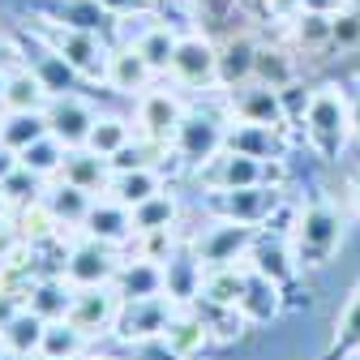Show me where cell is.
I'll return each instance as SVG.
<instances>
[{
    "instance_id": "f546056e",
    "label": "cell",
    "mask_w": 360,
    "mask_h": 360,
    "mask_svg": "<svg viewBox=\"0 0 360 360\" xmlns=\"http://www.w3.org/2000/svg\"><path fill=\"white\" fill-rule=\"evenodd\" d=\"M176 39H180V30H176L172 22H150V26H142L138 34L129 39V48L138 52V56H146V65H150L155 73H167L172 52H176Z\"/></svg>"
},
{
    "instance_id": "c3c4849f",
    "label": "cell",
    "mask_w": 360,
    "mask_h": 360,
    "mask_svg": "<svg viewBox=\"0 0 360 360\" xmlns=\"http://www.w3.org/2000/svg\"><path fill=\"white\" fill-rule=\"evenodd\" d=\"M266 9L275 13V18H283V22H292V18L304 9V0H266Z\"/></svg>"
},
{
    "instance_id": "ba28073f",
    "label": "cell",
    "mask_w": 360,
    "mask_h": 360,
    "mask_svg": "<svg viewBox=\"0 0 360 360\" xmlns=\"http://www.w3.org/2000/svg\"><path fill=\"white\" fill-rule=\"evenodd\" d=\"M223 146H228V124H223L219 116H210V112H185L180 133H176V142H172V155L198 172V167H202L206 159H214Z\"/></svg>"
},
{
    "instance_id": "7dc6e473",
    "label": "cell",
    "mask_w": 360,
    "mask_h": 360,
    "mask_svg": "<svg viewBox=\"0 0 360 360\" xmlns=\"http://www.w3.org/2000/svg\"><path fill=\"white\" fill-rule=\"evenodd\" d=\"M150 5H155L159 13H167V18H176V22H185V26L193 22V9H198V5H193V0H150Z\"/></svg>"
},
{
    "instance_id": "f5cc1de1",
    "label": "cell",
    "mask_w": 360,
    "mask_h": 360,
    "mask_svg": "<svg viewBox=\"0 0 360 360\" xmlns=\"http://www.w3.org/2000/svg\"><path fill=\"white\" fill-rule=\"evenodd\" d=\"M347 103H352V138H360V86L347 95Z\"/></svg>"
},
{
    "instance_id": "6da1fadb",
    "label": "cell",
    "mask_w": 360,
    "mask_h": 360,
    "mask_svg": "<svg viewBox=\"0 0 360 360\" xmlns=\"http://www.w3.org/2000/svg\"><path fill=\"white\" fill-rule=\"evenodd\" d=\"M343 232H347V219H343V210H339L330 198H313L309 206H300V214H296V223H292V253H296V266H300V270L326 266V262L339 253Z\"/></svg>"
},
{
    "instance_id": "60d3db41",
    "label": "cell",
    "mask_w": 360,
    "mask_h": 360,
    "mask_svg": "<svg viewBox=\"0 0 360 360\" xmlns=\"http://www.w3.org/2000/svg\"><path fill=\"white\" fill-rule=\"evenodd\" d=\"M356 48H360V13L339 9L330 26V52H356Z\"/></svg>"
},
{
    "instance_id": "4316f807",
    "label": "cell",
    "mask_w": 360,
    "mask_h": 360,
    "mask_svg": "<svg viewBox=\"0 0 360 360\" xmlns=\"http://www.w3.org/2000/svg\"><path fill=\"white\" fill-rule=\"evenodd\" d=\"M43 330H48V318H39V313L26 304V309L13 313L9 326L0 330V347H9V352L22 356V360H34L39 347H43Z\"/></svg>"
},
{
    "instance_id": "11a10c76",
    "label": "cell",
    "mask_w": 360,
    "mask_h": 360,
    "mask_svg": "<svg viewBox=\"0 0 360 360\" xmlns=\"http://www.w3.org/2000/svg\"><path fill=\"white\" fill-rule=\"evenodd\" d=\"M0 360H22V356H13L9 347H0Z\"/></svg>"
},
{
    "instance_id": "ab89813d",
    "label": "cell",
    "mask_w": 360,
    "mask_h": 360,
    "mask_svg": "<svg viewBox=\"0 0 360 360\" xmlns=\"http://www.w3.org/2000/svg\"><path fill=\"white\" fill-rule=\"evenodd\" d=\"M0 198L9 202V210L18 214V210H26V206H34V202H43V180L34 176V172H26V167H18L5 185H0Z\"/></svg>"
},
{
    "instance_id": "484cf974",
    "label": "cell",
    "mask_w": 360,
    "mask_h": 360,
    "mask_svg": "<svg viewBox=\"0 0 360 360\" xmlns=\"http://www.w3.org/2000/svg\"><path fill=\"white\" fill-rule=\"evenodd\" d=\"M39 18L56 26H77V30H103L108 22H116L99 0H43Z\"/></svg>"
},
{
    "instance_id": "6f0895ef",
    "label": "cell",
    "mask_w": 360,
    "mask_h": 360,
    "mask_svg": "<svg viewBox=\"0 0 360 360\" xmlns=\"http://www.w3.org/2000/svg\"><path fill=\"white\" fill-rule=\"evenodd\" d=\"M34 360H43V356H34Z\"/></svg>"
},
{
    "instance_id": "ac0fdd59",
    "label": "cell",
    "mask_w": 360,
    "mask_h": 360,
    "mask_svg": "<svg viewBox=\"0 0 360 360\" xmlns=\"http://www.w3.org/2000/svg\"><path fill=\"white\" fill-rule=\"evenodd\" d=\"M283 283H275L270 275H262V270H253L245 262V288H240V300L236 309L245 313V322H270V318H279V309H283Z\"/></svg>"
},
{
    "instance_id": "603a6c76",
    "label": "cell",
    "mask_w": 360,
    "mask_h": 360,
    "mask_svg": "<svg viewBox=\"0 0 360 360\" xmlns=\"http://www.w3.org/2000/svg\"><path fill=\"white\" fill-rule=\"evenodd\" d=\"M60 180L86 189V193H108V180H112V163L103 155H95L90 146H69L65 155V167H60Z\"/></svg>"
},
{
    "instance_id": "f6af8a7d",
    "label": "cell",
    "mask_w": 360,
    "mask_h": 360,
    "mask_svg": "<svg viewBox=\"0 0 360 360\" xmlns=\"http://www.w3.org/2000/svg\"><path fill=\"white\" fill-rule=\"evenodd\" d=\"M133 360H185V356L159 335V339H146V343H133Z\"/></svg>"
},
{
    "instance_id": "83f0119b",
    "label": "cell",
    "mask_w": 360,
    "mask_h": 360,
    "mask_svg": "<svg viewBox=\"0 0 360 360\" xmlns=\"http://www.w3.org/2000/svg\"><path fill=\"white\" fill-rule=\"evenodd\" d=\"M253 60H257V43L249 34H232L219 48V86L236 90V86L253 82Z\"/></svg>"
},
{
    "instance_id": "8992f818",
    "label": "cell",
    "mask_w": 360,
    "mask_h": 360,
    "mask_svg": "<svg viewBox=\"0 0 360 360\" xmlns=\"http://www.w3.org/2000/svg\"><path fill=\"white\" fill-rule=\"evenodd\" d=\"M167 77L185 90H214L219 86V48L202 30H180Z\"/></svg>"
},
{
    "instance_id": "2e32d148",
    "label": "cell",
    "mask_w": 360,
    "mask_h": 360,
    "mask_svg": "<svg viewBox=\"0 0 360 360\" xmlns=\"http://www.w3.org/2000/svg\"><path fill=\"white\" fill-rule=\"evenodd\" d=\"M163 275H167V300L193 304V300L202 296V275H206V266H202L193 240H176L172 257L163 262Z\"/></svg>"
},
{
    "instance_id": "5bb4252c",
    "label": "cell",
    "mask_w": 360,
    "mask_h": 360,
    "mask_svg": "<svg viewBox=\"0 0 360 360\" xmlns=\"http://www.w3.org/2000/svg\"><path fill=\"white\" fill-rule=\"evenodd\" d=\"M43 116H48V133H56L65 146H86L90 129H95V120H99V112L90 108L82 95H69V90L52 95V103H48Z\"/></svg>"
},
{
    "instance_id": "30bf717a",
    "label": "cell",
    "mask_w": 360,
    "mask_h": 360,
    "mask_svg": "<svg viewBox=\"0 0 360 360\" xmlns=\"http://www.w3.org/2000/svg\"><path fill=\"white\" fill-rule=\"evenodd\" d=\"M124 296L116 292V283H99V288H73V304H69V322L77 330H86L90 339L112 335L116 318H120Z\"/></svg>"
},
{
    "instance_id": "7402d4cb",
    "label": "cell",
    "mask_w": 360,
    "mask_h": 360,
    "mask_svg": "<svg viewBox=\"0 0 360 360\" xmlns=\"http://www.w3.org/2000/svg\"><path fill=\"white\" fill-rule=\"evenodd\" d=\"M253 270H262V275H270L275 283H292L296 279V253H292V232L288 236H262L257 232V240H253V249H249V257H245Z\"/></svg>"
},
{
    "instance_id": "9f6ffc18",
    "label": "cell",
    "mask_w": 360,
    "mask_h": 360,
    "mask_svg": "<svg viewBox=\"0 0 360 360\" xmlns=\"http://www.w3.org/2000/svg\"><path fill=\"white\" fill-rule=\"evenodd\" d=\"M82 360H112V356H90V352H86V356H82Z\"/></svg>"
},
{
    "instance_id": "d6986e66",
    "label": "cell",
    "mask_w": 360,
    "mask_h": 360,
    "mask_svg": "<svg viewBox=\"0 0 360 360\" xmlns=\"http://www.w3.org/2000/svg\"><path fill=\"white\" fill-rule=\"evenodd\" d=\"M155 77L159 73L146 65V56H138L129 43H124V48H112V56H108V82L103 86H112L116 95L138 99V95H146V90H150Z\"/></svg>"
},
{
    "instance_id": "681fc988",
    "label": "cell",
    "mask_w": 360,
    "mask_h": 360,
    "mask_svg": "<svg viewBox=\"0 0 360 360\" xmlns=\"http://www.w3.org/2000/svg\"><path fill=\"white\" fill-rule=\"evenodd\" d=\"M18 65H22V52L13 48L5 34H0V73H9V69H18Z\"/></svg>"
},
{
    "instance_id": "cb8c5ba5",
    "label": "cell",
    "mask_w": 360,
    "mask_h": 360,
    "mask_svg": "<svg viewBox=\"0 0 360 360\" xmlns=\"http://www.w3.org/2000/svg\"><path fill=\"white\" fill-rule=\"evenodd\" d=\"M228 150H240V155H253V159H283L288 142H283V129L232 120L228 124Z\"/></svg>"
},
{
    "instance_id": "7bdbcfd3",
    "label": "cell",
    "mask_w": 360,
    "mask_h": 360,
    "mask_svg": "<svg viewBox=\"0 0 360 360\" xmlns=\"http://www.w3.org/2000/svg\"><path fill=\"white\" fill-rule=\"evenodd\" d=\"M176 228H155V232H138V253L150 257V262H167L172 249H176Z\"/></svg>"
},
{
    "instance_id": "9c48e42d",
    "label": "cell",
    "mask_w": 360,
    "mask_h": 360,
    "mask_svg": "<svg viewBox=\"0 0 360 360\" xmlns=\"http://www.w3.org/2000/svg\"><path fill=\"white\" fill-rule=\"evenodd\" d=\"M257 240V228H249V223H232V219H210L206 232L193 236V249L202 257V266H236L249 257Z\"/></svg>"
},
{
    "instance_id": "5b68a950",
    "label": "cell",
    "mask_w": 360,
    "mask_h": 360,
    "mask_svg": "<svg viewBox=\"0 0 360 360\" xmlns=\"http://www.w3.org/2000/svg\"><path fill=\"white\" fill-rule=\"evenodd\" d=\"M279 185H249V189H206V214L210 219H232V223H249V228H262V223L275 219L279 210Z\"/></svg>"
},
{
    "instance_id": "3957f363",
    "label": "cell",
    "mask_w": 360,
    "mask_h": 360,
    "mask_svg": "<svg viewBox=\"0 0 360 360\" xmlns=\"http://www.w3.org/2000/svg\"><path fill=\"white\" fill-rule=\"evenodd\" d=\"M304 138L322 159H339L352 138V103L339 86L313 90L304 103Z\"/></svg>"
},
{
    "instance_id": "1f68e13d",
    "label": "cell",
    "mask_w": 360,
    "mask_h": 360,
    "mask_svg": "<svg viewBox=\"0 0 360 360\" xmlns=\"http://www.w3.org/2000/svg\"><path fill=\"white\" fill-rule=\"evenodd\" d=\"M330 26H335V13H313V9H300L292 22H288V34L296 43V52L304 56H318L330 48Z\"/></svg>"
},
{
    "instance_id": "9a60e30c",
    "label": "cell",
    "mask_w": 360,
    "mask_h": 360,
    "mask_svg": "<svg viewBox=\"0 0 360 360\" xmlns=\"http://www.w3.org/2000/svg\"><path fill=\"white\" fill-rule=\"evenodd\" d=\"M82 236L90 240H103V245H129V240H138V228H133V210L116 198H95V206H90L86 223H82Z\"/></svg>"
},
{
    "instance_id": "ee69618b",
    "label": "cell",
    "mask_w": 360,
    "mask_h": 360,
    "mask_svg": "<svg viewBox=\"0 0 360 360\" xmlns=\"http://www.w3.org/2000/svg\"><path fill=\"white\" fill-rule=\"evenodd\" d=\"M26 292H30V283H26V288L0 283V330L13 322V313H18V309H26Z\"/></svg>"
},
{
    "instance_id": "bcb514c9",
    "label": "cell",
    "mask_w": 360,
    "mask_h": 360,
    "mask_svg": "<svg viewBox=\"0 0 360 360\" xmlns=\"http://www.w3.org/2000/svg\"><path fill=\"white\" fill-rule=\"evenodd\" d=\"M99 5H103L112 18H146V13H155L150 0H99Z\"/></svg>"
},
{
    "instance_id": "d590c367",
    "label": "cell",
    "mask_w": 360,
    "mask_h": 360,
    "mask_svg": "<svg viewBox=\"0 0 360 360\" xmlns=\"http://www.w3.org/2000/svg\"><path fill=\"white\" fill-rule=\"evenodd\" d=\"M48 133V116L43 112H0V142L9 150H26L30 142H39Z\"/></svg>"
},
{
    "instance_id": "d6a6232c",
    "label": "cell",
    "mask_w": 360,
    "mask_h": 360,
    "mask_svg": "<svg viewBox=\"0 0 360 360\" xmlns=\"http://www.w3.org/2000/svg\"><path fill=\"white\" fill-rule=\"evenodd\" d=\"M86 352H90V335L86 330H77L69 318L48 322V330H43V347H39L43 360H82Z\"/></svg>"
},
{
    "instance_id": "f1b7e54d",
    "label": "cell",
    "mask_w": 360,
    "mask_h": 360,
    "mask_svg": "<svg viewBox=\"0 0 360 360\" xmlns=\"http://www.w3.org/2000/svg\"><path fill=\"white\" fill-rule=\"evenodd\" d=\"M155 193H163V176H159V167H129V172H112V180H108V198L124 202L129 210L142 206V202L155 198Z\"/></svg>"
},
{
    "instance_id": "8fae6325",
    "label": "cell",
    "mask_w": 360,
    "mask_h": 360,
    "mask_svg": "<svg viewBox=\"0 0 360 360\" xmlns=\"http://www.w3.org/2000/svg\"><path fill=\"white\" fill-rule=\"evenodd\" d=\"M116 270H120V257L112 253V245L103 240H73V249L65 253V279L73 288H99V283H116Z\"/></svg>"
},
{
    "instance_id": "b9f144b4",
    "label": "cell",
    "mask_w": 360,
    "mask_h": 360,
    "mask_svg": "<svg viewBox=\"0 0 360 360\" xmlns=\"http://www.w3.org/2000/svg\"><path fill=\"white\" fill-rule=\"evenodd\" d=\"M155 150L159 146H150L146 138H138V142H129V146H120L108 163H112V172H129V167H155Z\"/></svg>"
},
{
    "instance_id": "f907efd6",
    "label": "cell",
    "mask_w": 360,
    "mask_h": 360,
    "mask_svg": "<svg viewBox=\"0 0 360 360\" xmlns=\"http://www.w3.org/2000/svg\"><path fill=\"white\" fill-rule=\"evenodd\" d=\"M18 167H22V159H18V150H9L5 142H0V185H5V180H9V176H13Z\"/></svg>"
},
{
    "instance_id": "836d02e7",
    "label": "cell",
    "mask_w": 360,
    "mask_h": 360,
    "mask_svg": "<svg viewBox=\"0 0 360 360\" xmlns=\"http://www.w3.org/2000/svg\"><path fill=\"white\" fill-rule=\"evenodd\" d=\"M352 356H360V283H356V292L347 296V304L339 313L335 339H330V347H326L322 360H352Z\"/></svg>"
},
{
    "instance_id": "4dcf8cb0",
    "label": "cell",
    "mask_w": 360,
    "mask_h": 360,
    "mask_svg": "<svg viewBox=\"0 0 360 360\" xmlns=\"http://www.w3.org/2000/svg\"><path fill=\"white\" fill-rule=\"evenodd\" d=\"M26 304L39 313V318L60 322V318H69V304H73V283H69L65 275L39 279V283H30V292H26Z\"/></svg>"
},
{
    "instance_id": "ffe728a7",
    "label": "cell",
    "mask_w": 360,
    "mask_h": 360,
    "mask_svg": "<svg viewBox=\"0 0 360 360\" xmlns=\"http://www.w3.org/2000/svg\"><path fill=\"white\" fill-rule=\"evenodd\" d=\"M116 292L124 300H150V296H167V275H163V262L150 257H129L116 270Z\"/></svg>"
},
{
    "instance_id": "52a82bcc",
    "label": "cell",
    "mask_w": 360,
    "mask_h": 360,
    "mask_svg": "<svg viewBox=\"0 0 360 360\" xmlns=\"http://www.w3.org/2000/svg\"><path fill=\"white\" fill-rule=\"evenodd\" d=\"M185 103H180L176 90H146V95H138V120H133V129H138V138H146L150 146L159 150H172L176 133H180V120H185Z\"/></svg>"
},
{
    "instance_id": "7c38bea8",
    "label": "cell",
    "mask_w": 360,
    "mask_h": 360,
    "mask_svg": "<svg viewBox=\"0 0 360 360\" xmlns=\"http://www.w3.org/2000/svg\"><path fill=\"white\" fill-rule=\"evenodd\" d=\"M172 309H176V300H167V296H150V300H124V304H120V318H116V326H112V335H116L124 347H133V343H146V339H159V335L167 330Z\"/></svg>"
},
{
    "instance_id": "680465c9",
    "label": "cell",
    "mask_w": 360,
    "mask_h": 360,
    "mask_svg": "<svg viewBox=\"0 0 360 360\" xmlns=\"http://www.w3.org/2000/svg\"><path fill=\"white\" fill-rule=\"evenodd\" d=\"M352 360H360V356H352Z\"/></svg>"
},
{
    "instance_id": "816d5d0a",
    "label": "cell",
    "mask_w": 360,
    "mask_h": 360,
    "mask_svg": "<svg viewBox=\"0 0 360 360\" xmlns=\"http://www.w3.org/2000/svg\"><path fill=\"white\" fill-rule=\"evenodd\" d=\"M304 9H313V13H339V9H347V0H304Z\"/></svg>"
},
{
    "instance_id": "d4e9b609",
    "label": "cell",
    "mask_w": 360,
    "mask_h": 360,
    "mask_svg": "<svg viewBox=\"0 0 360 360\" xmlns=\"http://www.w3.org/2000/svg\"><path fill=\"white\" fill-rule=\"evenodd\" d=\"M163 339H167L180 356H185V360H193V356L210 343V326H206V318L198 313V304H176L172 318H167Z\"/></svg>"
},
{
    "instance_id": "f35d334b",
    "label": "cell",
    "mask_w": 360,
    "mask_h": 360,
    "mask_svg": "<svg viewBox=\"0 0 360 360\" xmlns=\"http://www.w3.org/2000/svg\"><path fill=\"white\" fill-rule=\"evenodd\" d=\"M176 219H180V202L176 193H155L146 198L142 206H133V228L138 232H155V228H176Z\"/></svg>"
},
{
    "instance_id": "db71d44e",
    "label": "cell",
    "mask_w": 360,
    "mask_h": 360,
    "mask_svg": "<svg viewBox=\"0 0 360 360\" xmlns=\"http://www.w3.org/2000/svg\"><path fill=\"white\" fill-rule=\"evenodd\" d=\"M352 206H356V214H360V172H356V180H352Z\"/></svg>"
},
{
    "instance_id": "8d00e7d4",
    "label": "cell",
    "mask_w": 360,
    "mask_h": 360,
    "mask_svg": "<svg viewBox=\"0 0 360 360\" xmlns=\"http://www.w3.org/2000/svg\"><path fill=\"white\" fill-rule=\"evenodd\" d=\"M253 82L270 86V90H288L296 82V60L283 48H270V43H257V60H253Z\"/></svg>"
},
{
    "instance_id": "e0dca14e",
    "label": "cell",
    "mask_w": 360,
    "mask_h": 360,
    "mask_svg": "<svg viewBox=\"0 0 360 360\" xmlns=\"http://www.w3.org/2000/svg\"><path fill=\"white\" fill-rule=\"evenodd\" d=\"M52 90L26 60L5 73V90H0V112H48Z\"/></svg>"
},
{
    "instance_id": "44dd1931",
    "label": "cell",
    "mask_w": 360,
    "mask_h": 360,
    "mask_svg": "<svg viewBox=\"0 0 360 360\" xmlns=\"http://www.w3.org/2000/svg\"><path fill=\"white\" fill-rule=\"evenodd\" d=\"M43 206H48V214H52L56 228H73V232H82V223H86L90 206H95V193H86V189H77V185H69V180L56 176L52 185L43 189Z\"/></svg>"
},
{
    "instance_id": "4fadbf2b",
    "label": "cell",
    "mask_w": 360,
    "mask_h": 360,
    "mask_svg": "<svg viewBox=\"0 0 360 360\" xmlns=\"http://www.w3.org/2000/svg\"><path fill=\"white\" fill-rule=\"evenodd\" d=\"M228 112H232V120L270 124V129H288L283 90H270V86H262V82H245V86L228 90Z\"/></svg>"
},
{
    "instance_id": "7a4b0ae2",
    "label": "cell",
    "mask_w": 360,
    "mask_h": 360,
    "mask_svg": "<svg viewBox=\"0 0 360 360\" xmlns=\"http://www.w3.org/2000/svg\"><path fill=\"white\" fill-rule=\"evenodd\" d=\"M34 39L43 43V48H52L82 82H108V56H112V48L99 39V30L56 26V22H43V18H39Z\"/></svg>"
},
{
    "instance_id": "74e56055",
    "label": "cell",
    "mask_w": 360,
    "mask_h": 360,
    "mask_svg": "<svg viewBox=\"0 0 360 360\" xmlns=\"http://www.w3.org/2000/svg\"><path fill=\"white\" fill-rule=\"evenodd\" d=\"M133 133H138V129H133L124 116H99L95 129H90V138H86V146L95 150V155H103V159H112L120 146L133 142Z\"/></svg>"
},
{
    "instance_id": "277c9868",
    "label": "cell",
    "mask_w": 360,
    "mask_h": 360,
    "mask_svg": "<svg viewBox=\"0 0 360 360\" xmlns=\"http://www.w3.org/2000/svg\"><path fill=\"white\" fill-rule=\"evenodd\" d=\"M202 189H249V185H283V159H253L223 146L198 167Z\"/></svg>"
},
{
    "instance_id": "e575fe53",
    "label": "cell",
    "mask_w": 360,
    "mask_h": 360,
    "mask_svg": "<svg viewBox=\"0 0 360 360\" xmlns=\"http://www.w3.org/2000/svg\"><path fill=\"white\" fill-rule=\"evenodd\" d=\"M65 155H69V146L56 138V133H43L39 142H30L18 159H22V167L26 172H34L39 180H56L60 176V167H65Z\"/></svg>"
}]
</instances>
